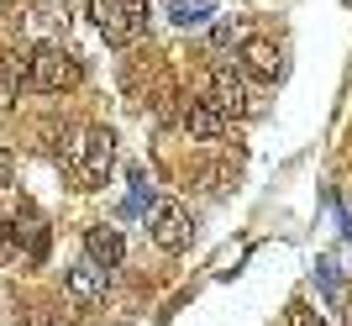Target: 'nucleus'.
Listing matches in <instances>:
<instances>
[{"instance_id": "7ed1b4c3", "label": "nucleus", "mask_w": 352, "mask_h": 326, "mask_svg": "<svg viewBox=\"0 0 352 326\" xmlns=\"http://www.w3.org/2000/svg\"><path fill=\"white\" fill-rule=\"evenodd\" d=\"M85 79V63L79 53H69L63 43H43L27 53V85L43 89V95H63V89H79Z\"/></svg>"}, {"instance_id": "6e6552de", "label": "nucleus", "mask_w": 352, "mask_h": 326, "mask_svg": "<svg viewBox=\"0 0 352 326\" xmlns=\"http://www.w3.org/2000/svg\"><path fill=\"white\" fill-rule=\"evenodd\" d=\"M179 127L190 132V142H221V137L232 132V121L221 116L210 100H184V111H179Z\"/></svg>"}, {"instance_id": "f8f14e48", "label": "nucleus", "mask_w": 352, "mask_h": 326, "mask_svg": "<svg viewBox=\"0 0 352 326\" xmlns=\"http://www.w3.org/2000/svg\"><path fill=\"white\" fill-rule=\"evenodd\" d=\"M210 11H216V0H174V6H168V16H174L179 27H200Z\"/></svg>"}, {"instance_id": "423d86ee", "label": "nucleus", "mask_w": 352, "mask_h": 326, "mask_svg": "<svg viewBox=\"0 0 352 326\" xmlns=\"http://www.w3.org/2000/svg\"><path fill=\"white\" fill-rule=\"evenodd\" d=\"M16 21H21V32H27L32 43H58L63 32H69V6L63 0H27L21 11H16Z\"/></svg>"}, {"instance_id": "20e7f679", "label": "nucleus", "mask_w": 352, "mask_h": 326, "mask_svg": "<svg viewBox=\"0 0 352 326\" xmlns=\"http://www.w3.org/2000/svg\"><path fill=\"white\" fill-rule=\"evenodd\" d=\"M89 16H95V27H100L105 43H137L147 32V0H89Z\"/></svg>"}, {"instance_id": "f03ea898", "label": "nucleus", "mask_w": 352, "mask_h": 326, "mask_svg": "<svg viewBox=\"0 0 352 326\" xmlns=\"http://www.w3.org/2000/svg\"><path fill=\"white\" fill-rule=\"evenodd\" d=\"M206 100L216 105L226 121H248V116H258L263 111V95H258V85H252L236 63H216L210 69V79H206Z\"/></svg>"}, {"instance_id": "a211bd4d", "label": "nucleus", "mask_w": 352, "mask_h": 326, "mask_svg": "<svg viewBox=\"0 0 352 326\" xmlns=\"http://www.w3.org/2000/svg\"><path fill=\"white\" fill-rule=\"evenodd\" d=\"M347 326H352V311H347Z\"/></svg>"}, {"instance_id": "f257e3e1", "label": "nucleus", "mask_w": 352, "mask_h": 326, "mask_svg": "<svg viewBox=\"0 0 352 326\" xmlns=\"http://www.w3.org/2000/svg\"><path fill=\"white\" fill-rule=\"evenodd\" d=\"M58 163L79 190H105V179L116 169V137L105 132V127H79L58 148Z\"/></svg>"}, {"instance_id": "1a4fd4ad", "label": "nucleus", "mask_w": 352, "mask_h": 326, "mask_svg": "<svg viewBox=\"0 0 352 326\" xmlns=\"http://www.w3.org/2000/svg\"><path fill=\"white\" fill-rule=\"evenodd\" d=\"M236 69L248 79H279V69H284V53H279V43H268V37H248V43L236 47Z\"/></svg>"}, {"instance_id": "4468645a", "label": "nucleus", "mask_w": 352, "mask_h": 326, "mask_svg": "<svg viewBox=\"0 0 352 326\" xmlns=\"http://www.w3.org/2000/svg\"><path fill=\"white\" fill-rule=\"evenodd\" d=\"M142 200H153V179H147L142 169H132V200H126V216H137Z\"/></svg>"}, {"instance_id": "dca6fc26", "label": "nucleus", "mask_w": 352, "mask_h": 326, "mask_svg": "<svg viewBox=\"0 0 352 326\" xmlns=\"http://www.w3.org/2000/svg\"><path fill=\"white\" fill-rule=\"evenodd\" d=\"M11 174H16V163H11V153L0 148V200L11 195Z\"/></svg>"}, {"instance_id": "39448f33", "label": "nucleus", "mask_w": 352, "mask_h": 326, "mask_svg": "<svg viewBox=\"0 0 352 326\" xmlns=\"http://www.w3.org/2000/svg\"><path fill=\"white\" fill-rule=\"evenodd\" d=\"M147 237L158 242L163 252H184L195 237V221H190V210L179 206V200H158V206L147 210Z\"/></svg>"}, {"instance_id": "2eb2a0df", "label": "nucleus", "mask_w": 352, "mask_h": 326, "mask_svg": "<svg viewBox=\"0 0 352 326\" xmlns=\"http://www.w3.org/2000/svg\"><path fill=\"white\" fill-rule=\"evenodd\" d=\"M289 326H326L321 311H310V300H289Z\"/></svg>"}, {"instance_id": "ddd939ff", "label": "nucleus", "mask_w": 352, "mask_h": 326, "mask_svg": "<svg viewBox=\"0 0 352 326\" xmlns=\"http://www.w3.org/2000/svg\"><path fill=\"white\" fill-rule=\"evenodd\" d=\"M232 43H248V27H242V16H232V21H221V27L210 32V47H232Z\"/></svg>"}, {"instance_id": "9d476101", "label": "nucleus", "mask_w": 352, "mask_h": 326, "mask_svg": "<svg viewBox=\"0 0 352 326\" xmlns=\"http://www.w3.org/2000/svg\"><path fill=\"white\" fill-rule=\"evenodd\" d=\"M85 258H89V263H100L105 268V274H116V268H121V258H126V242H121V232H116V226H89V232H85Z\"/></svg>"}, {"instance_id": "0eeeda50", "label": "nucleus", "mask_w": 352, "mask_h": 326, "mask_svg": "<svg viewBox=\"0 0 352 326\" xmlns=\"http://www.w3.org/2000/svg\"><path fill=\"white\" fill-rule=\"evenodd\" d=\"M105 290H111V274H105L100 263H89V258H79V263L63 274V300H69V305H79V311L100 305Z\"/></svg>"}, {"instance_id": "f3484780", "label": "nucleus", "mask_w": 352, "mask_h": 326, "mask_svg": "<svg viewBox=\"0 0 352 326\" xmlns=\"http://www.w3.org/2000/svg\"><path fill=\"white\" fill-rule=\"evenodd\" d=\"M321 284H326V295L337 300L342 295V279H337V263H321Z\"/></svg>"}, {"instance_id": "9b49d317", "label": "nucleus", "mask_w": 352, "mask_h": 326, "mask_svg": "<svg viewBox=\"0 0 352 326\" xmlns=\"http://www.w3.org/2000/svg\"><path fill=\"white\" fill-rule=\"evenodd\" d=\"M21 79H27V58L11 53V47H0V111H11V105H16Z\"/></svg>"}]
</instances>
